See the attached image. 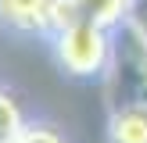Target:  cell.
I'll use <instances>...</instances> for the list:
<instances>
[{"label": "cell", "mask_w": 147, "mask_h": 143, "mask_svg": "<svg viewBox=\"0 0 147 143\" xmlns=\"http://www.w3.org/2000/svg\"><path fill=\"white\" fill-rule=\"evenodd\" d=\"M25 132L22 125V111L7 93H0V143H18V136Z\"/></svg>", "instance_id": "5"}, {"label": "cell", "mask_w": 147, "mask_h": 143, "mask_svg": "<svg viewBox=\"0 0 147 143\" xmlns=\"http://www.w3.org/2000/svg\"><path fill=\"white\" fill-rule=\"evenodd\" d=\"M18 143H65L50 125H25V132L18 136Z\"/></svg>", "instance_id": "6"}, {"label": "cell", "mask_w": 147, "mask_h": 143, "mask_svg": "<svg viewBox=\"0 0 147 143\" xmlns=\"http://www.w3.org/2000/svg\"><path fill=\"white\" fill-rule=\"evenodd\" d=\"M129 4L133 0H76V11H79L83 21L115 29L122 21H129Z\"/></svg>", "instance_id": "4"}, {"label": "cell", "mask_w": 147, "mask_h": 143, "mask_svg": "<svg viewBox=\"0 0 147 143\" xmlns=\"http://www.w3.org/2000/svg\"><path fill=\"white\" fill-rule=\"evenodd\" d=\"M50 36H54V57L68 75L93 79L111 68V57H115L111 29L93 25V21H72L61 32H50Z\"/></svg>", "instance_id": "1"}, {"label": "cell", "mask_w": 147, "mask_h": 143, "mask_svg": "<svg viewBox=\"0 0 147 143\" xmlns=\"http://www.w3.org/2000/svg\"><path fill=\"white\" fill-rule=\"evenodd\" d=\"M111 140L115 143H147V107L122 104L111 114Z\"/></svg>", "instance_id": "3"}, {"label": "cell", "mask_w": 147, "mask_h": 143, "mask_svg": "<svg viewBox=\"0 0 147 143\" xmlns=\"http://www.w3.org/2000/svg\"><path fill=\"white\" fill-rule=\"evenodd\" d=\"M54 0H0V25L14 32H50Z\"/></svg>", "instance_id": "2"}]
</instances>
